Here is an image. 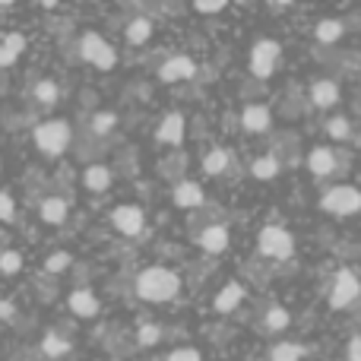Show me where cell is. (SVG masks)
<instances>
[{
  "mask_svg": "<svg viewBox=\"0 0 361 361\" xmlns=\"http://www.w3.org/2000/svg\"><path fill=\"white\" fill-rule=\"evenodd\" d=\"M70 352V339H63L57 330H48L42 336V355L48 358H63Z\"/></svg>",
  "mask_w": 361,
  "mask_h": 361,
  "instance_id": "cell-26",
  "label": "cell"
},
{
  "mask_svg": "<svg viewBox=\"0 0 361 361\" xmlns=\"http://www.w3.org/2000/svg\"><path fill=\"white\" fill-rule=\"evenodd\" d=\"M244 295H247V292H244L241 282H228V286H225L222 292L212 298V311H216V314H231L244 301Z\"/></svg>",
  "mask_w": 361,
  "mask_h": 361,
  "instance_id": "cell-17",
  "label": "cell"
},
{
  "mask_svg": "<svg viewBox=\"0 0 361 361\" xmlns=\"http://www.w3.org/2000/svg\"><path fill=\"white\" fill-rule=\"evenodd\" d=\"M16 317V307H13V301H0V320H13Z\"/></svg>",
  "mask_w": 361,
  "mask_h": 361,
  "instance_id": "cell-38",
  "label": "cell"
},
{
  "mask_svg": "<svg viewBox=\"0 0 361 361\" xmlns=\"http://www.w3.org/2000/svg\"><path fill=\"white\" fill-rule=\"evenodd\" d=\"M80 57L99 70H111L114 63H118V51H114L99 32H86V35L80 38Z\"/></svg>",
  "mask_w": 361,
  "mask_h": 361,
  "instance_id": "cell-5",
  "label": "cell"
},
{
  "mask_svg": "<svg viewBox=\"0 0 361 361\" xmlns=\"http://www.w3.org/2000/svg\"><path fill=\"white\" fill-rule=\"evenodd\" d=\"M32 140H35V146H38L42 156L57 159V156L67 152L70 140H73V127H70L67 121H61V118H51V121H42V124L35 127Z\"/></svg>",
  "mask_w": 361,
  "mask_h": 361,
  "instance_id": "cell-2",
  "label": "cell"
},
{
  "mask_svg": "<svg viewBox=\"0 0 361 361\" xmlns=\"http://www.w3.org/2000/svg\"><path fill=\"white\" fill-rule=\"evenodd\" d=\"M133 292L143 301L162 305V301H171L180 292V276L169 267H146V269H140L137 279H133Z\"/></svg>",
  "mask_w": 361,
  "mask_h": 361,
  "instance_id": "cell-1",
  "label": "cell"
},
{
  "mask_svg": "<svg viewBox=\"0 0 361 361\" xmlns=\"http://www.w3.org/2000/svg\"><path fill=\"white\" fill-rule=\"evenodd\" d=\"M320 209L333 212V216H355L361 212V190L352 184H339L320 197Z\"/></svg>",
  "mask_w": 361,
  "mask_h": 361,
  "instance_id": "cell-4",
  "label": "cell"
},
{
  "mask_svg": "<svg viewBox=\"0 0 361 361\" xmlns=\"http://www.w3.org/2000/svg\"><path fill=\"white\" fill-rule=\"evenodd\" d=\"M171 200H175V206H180V209H203L206 206V193L203 187L197 184V180L184 178L175 184V193H171Z\"/></svg>",
  "mask_w": 361,
  "mask_h": 361,
  "instance_id": "cell-11",
  "label": "cell"
},
{
  "mask_svg": "<svg viewBox=\"0 0 361 361\" xmlns=\"http://www.w3.org/2000/svg\"><path fill=\"white\" fill-rule=\"evenodd\" d=\"M193 10H197V13H222L225 4H222V0H219V4H193Z\"/></svg>",
  "mask_w": 361,
  "mask_h": 361,
  "instance_id": "cell-37",
  "label": "cell"
},
{
  "mask_svg": "<svg viewBox=\"0 0 361 361\" xmlns=\"http://www.w3.org/2000/svg\"><path fill=\"white\" fill-rule=\"evenodd\" d=\"M67 307L76 314V317H99L102 311V301L95 298V292H89V288H76V292H70L67 298Z\"/></svg>",
  "mask_w": 361,
  "mask_h": 361,
  "instance_id": "cell-15",
  "label": "cell"
},
{
  "mask_svg": "<svg viewBox=\"0 0 361 361\" xmlns=\"http://www.w3.org/2000/svg\"><path fill=\"white\" fill-rule=\"evenodd\" d=\"M165 336V330L159 324H143L137 330V345H143V349H149V345H159Z\"/></svg>",
  "mask_w": 361,
  "mask_h": 361,
  "instance_id": "cell-30",
  "label": "cell"
},
{
  "mask_svg": "<svg viewBox=\"0 0 361 361\" xmlns=\"http://www.w3.org/2000/svg\"><path fill=\"white\" fill-rule=\"evenodd\" d=\"M70 263H73V257H70L67 250H54V254L44 260V269L54 276V273H63V269H70Z\"/></svg>",
  "mask_w": 361,
  "mask_h": 361,
  "instance_id": "cell-33",
  "label": "cell"
},
{
  "mask_svg": "<svg viewBox=\"0 0 361 361\" xmlns=\"http://www.w3.org/2000/svg\"><path fill=\"white\" fill-rule=\"evenodd\" d=\"M152 35V19L149 16H133L127 23V42L130 44H146Z\"/></svg>",
  "mask_w": 361,
  "mask_h": 361,
  "instance_id": "cell-27",
  "label": "cell"
},
{
  "mask_svg": "<svg viewBox=\"0 0 361 361\" xmlns=\"http://www.w3.org/2000/svg\"><path fill=\"white\" fill-rule=\"evenodd\" d=\"M345 25L343 19H320L317 25H314V38H317L320 44H336L339 38H343Z\"/></svg>",
  "mask_w": 361,
  "mask_h": 361,
  "instance_id": "cell-23",
  "label": "cell"
},
{
  "mask_svg": "<svg viewBox=\"0 0 361 361\" xmlns=\"http://www.w3.org/2000/svg\"><path fill=\"white\" fill-rule=\"evenodd\" d=\"M23 51H25V35H23V32H10V35L0 42V67L16 63Z\"/></svg>",
  "mask_w": 361,
  "mask_h": 361,
  "instance_id": "cell-20",
  "label": "cell"
},
{
  "mask_svg": "<svg viewBox=\"0 0 361 361\" xmlns=\"http://www.w3.org/2000/svg\"><path fill=\"white\" fill-rule=\"evenodd\" d=\"M67 212H70V203L63 197H44L42 203H38V216L48 225H63L67 222Z\"/></svg>",
  "mask_w": 361,
  "mask_h": 361,
  "instance_id": "cell-18",
  "label": "cell"
},
{
  "mask_svg": "<svg viewBox=\"0 0 361 361\" xmlns=\"http://www.w3.org/2000/svg\"><path fill=\"white\" fill-rule=\"evenodd\" d=\"M197 76V63L190 61L187 54H175L159 67V80L162 82H184V80H193Z\"/></svg>",
  "mask_w": 361,
  "mask_h": 361,
  "instance_id": "cell-10",
  "label": "cell"
},
{
  "mask_svg": "<svg viewBox=\"0 0 361 361\" xmlns=\"http://www.w3.org/2000/svg\"><path fill=\"white\" fill-rule=\"evenodd\" d=\"M32 99H35L42 108H54L57 99H61V86H57L54 80H38L35 89H32Z\"/></svg>",
  "mask_w": 361,
  "mask_h": 361,
  "instance_id": "cell-25",
  "label": "cell"
},
{
  "mask_svg": "<svg viewBox=\"0 0 361 361\" xmlns=\"http://www.w3.org/2000/svg\"><path fill=\"white\" fill-rule=\"evenodd\" d=\"M345 358L349 361H361V336H352L345 345Z\"/></svg>",
  "mask_w": 361,
  "mask_h": 361,
  "instance_id": "cell-36",
  "label": "cell"
},
{
  "mask_svg": "<svg viewBox=\"0 0 361 361\" xmlns=\"http://www.w3.org/2000/svg\"><path fill=\"white\" fill-rule=\"evenodd\" d=\"M241 127L247 133H267L269 127H273V111H269L267 105L250 102V105H244V111H241Z\"/></svg>",
  "mask_w": 361,
  "mask_h": 361,
  "instance_id": "cell-12",
  "label": "cell"
},
{
  "mask_svg": "<svg viewBox=\"0 0 361 361\" xmlns=\"http://www.w3.org/2000/svg\"><path fill=\"white\" fill-rule=\"evenodd\" d=\"M184 127H187V121H184V114L180 111L165 114L162 124H159V130H156V140L159 143H165V146H180L184 143V133H187Z\"/></svg>",
  "mask_w": 361,
  "mask_h": 361,
  "instance_id": "cell-13",
  "label": "cell"
},
{
  "mask_svg": "<svg viewBox=\"0 0 361 361\" xmlns=\"http://www.w3.org/2000/svg\"><path fill=\"white\" fill-rule=\"evenodd\" d=\"M165 361H203V355H200V349H193V345H184V349L169 352Z\"/></svg>",
  "mask_w": 361,
  "mask_h": 361,
  "instance_id": "cell-34",
  "label": "cell"
},
{
  "mask_svg": "<svg viewBox=\"0 0 361 361\" xmlns=\"http://www.w3.org/2000/svg\"><path fill=\"white\" fill-rule=\"evenodd\" d=\"M114 127H118V114H114V111H99L92 118V124H89V130H92L95 137H108Z\"/></svg>",
  "mask_w": 361,
  "mask_h": 361,
  "instance_id": "cell-29",
  "label": "cell"
},
{
  "mask_svg": "<svg viewBox=\"0 0 361 361\" xmlns=\"http://www.w3.org/2000/svg\"><path fill=\"white\" fill-rule=\"evenodd\" d=\"M288 324H292V314L282 305H273L263 314V333H282V330H288Z\"/></svg>",
  "mask_w": 361,
  "mask_h": 361,
  "instance_id": "cell-24",
  "label": "cell"
},
{
  "mask_svg": "<svg viewBox=\"0 0 361 361\" xmlns=\"http://www.w3.org/2000/svg\"><path fill=\"white\" fill-rule=\"evenodd\" d=\"M307 169H311L314 178H330L333 171H336V152L330 149V146H314L311 152H307Z\"/></svg>",
  "mask_w": 361,
  "mask_h": 361,
  "instance_id": "cell-14",
  "label": "cell"
},
{
  "mask_svg": "<svg viewBox=\"0 0 361 361\" xmlns=\"http://www.w3.org/2000/svg\"><path fill=\"white\" fill-rule=\"evenodd\" d=\"M305 345L301 343H276L269 349V361H301L305 358Z\"/></svg>",
  "mask_w": 361,
  "mask_h": 361,
  "instance_id": "cell-28",
  "label": "cell"
},
{
  "mask_svg": "<svg viewBox=\"0 0 361 361\" xmlns=\"http://www.w3.org/2000/svg\"><path fill=\"white\" fill-rule=\"evenodd\" d=\"M257 250L267 260H288L295 254V238L282 225H263L260 235H257Z\"/></svg>",
  "mask_w": 361,
  "mask_h": 361,
  "instance_id": "cell-3",
  "label": "cell"
},
{
  "mask_svg": "<svg viewBox=\"0 0 361 361\" xmlns=\"http://www.w3.org/2000/svg\"><path fill=\"white\" fill-rule=\"evenodd\" d=\"M111 361H121V358H111Z\"/></svg>",
  "mask_w": 361,
  "mask_h": 361,
  "instance_id": "cell-39",
  "label": "cell"
},
{
  "mask_svg": "<svg viewBox=\"0 0 361 361\" xmlns=\"http://www.w3.org/2000/svg\"><path fill=\"white\" fill-rule=\"evenodd\" d=\"M279 54H282V48L276 38H260V42L250 48V73H254L257 80H269V76L276 73Z\"/></svg>",
  "mask_w": 361,
  "mask_h": 361,
  "instance_id": "cell-6",
  "label": "cell"
},
{
  "mask_svg": "<svg viewBox=\"0 0 361 361\" xmlns=\"http://www.w3.org/2000/svg\"><path fill=\"white\" fill-rule=\"evenodd\" d=\"M111 184H114V171L108 169V165H89V169L82 171V187H86L89 193H105Z\"/></svg>",
  "mask_w": 361,
  "mask_h": 361,
  "instance_id": "cell-16",
  "label": "cell"
},
{
  "mask_svg": "<svg viewBox=\"0 0 361 361\" xmlns=\"http://www.w3.org/2000/svg\"><path fill=\"white\" fill-rule=\"evenodd\" d=\"M228 169H231V152L222 149V146H216V149H209V152L203 156V171H206L209 178L225 175Z\"/></svg>",
  "mask_w": 361,
  "mask_h": 361,
  "instance_id": "cell-21",
  "label": "cell"
},
{
  "mask_svg": "<svg viewBox=\"0 0 361 361\" xmlns=\"http://www.w3.org/2000/svg\"><path fill=\"white\" fill-rule=\"evenodd\" d=\"M307 99H311L314 108H333L339 102V86L333 80H317L311 86V95H307Z\"/></svg>",
  "mask_w": 361,
  "mask_h": 361,
  "instance_id": "cell-19",
  "label": "cell"
},
{
  "mask_svg": "<svg viewBox=\"0 0 361 361\" xmlns=\"http://www.w3.org/2000/svg\"><path fill=\"white\" fill-rule=\"evenodd\" d=\"M197 244L206 250V254H225L228 250V244H231V231H228V225L225 222H206L203 228H200V238H197Z\"/></svg>",
  "mask_w": 361,
  "mask_h": 361,
  "instance_id": "cell-9",
  "label": "cell"
},
{
  "mask_svg": "<svg viewBox=\"0 0 361 361\" xmlns=\"http://www.w3.org/2000/svg\"><path fill=\"white\" fill-rule=\"evenodd\" d=\"M361 295V282L352 269H339L336 279H333V288H330V307L343 311V307H352Z\"/></svg>",
  "mask_w": 361,
  "mask_h": 361,
  "instance_id": "cell-7",
  "label": "cell"
},
{
  "mask_svg": "<svg viewBox=\"0 0 361 361\" xmlns=\"http://www.w3.org/2000/svg\"><path fill=\"white\" fill-rule=\"evenodd\" d=\"M326 133L333 140H349L352 137V121L349 118H330L326 121Z\"/></svg>",
  "mask_w": 361,
  "mask_h": 361,
  "instance_id": "cell-32",
  "label": "cell"
},
{
  "mask_svg": "<svg viewBox=\"0 0 361 361\" xmlns=\"http://www.w3.org/2000/svg\"><path fill=\"white\" fill-rule=\"evenodd\" d=\"M279 171H282V162L273 156V152H267V156L250 162V175L257 180H273V178H279Z\"/></svg>",
  "mask_w": 361,
  "mask_h": 361,
  "instance_id": "cell-22",
  "label": "cell"
},
{
  "mask_svg": "<svg viewBox=\"0 0 361 361\" xmlns=\"http://www.w3.org/2000/svg\"><path fill=\"white\" fill-rule=\"evenodd\" d=\"M19 269H23V254H19V250H4V254H0V273L16 276Z\"/></svg>",
  "mask_w": 361,
  "mask_h": 361,
  "instance_id": "cell-31",
  "label": "cell"
},
{
  "mask_svg": "<svg viewBox=\"0 0 361 361\" xmlns=\"http://www.w3.org/2000/svg\"><path fill=\"white\" fill-rule=\"evenodd\" d=\"M13 216H16V203L6 190H0V222H10Z\"/></svg>",
  "mask_w": 361,
  "mask_h": 361,
  "instance_id": "cell-35",
  "label": "cell"
},
{
  "mask_svg": "<svg viewBox=\"0 0 361 361\" xmlns=\"http://www.w3.org/2000/svg\"><path fill=\"white\" fill-rule=\"evenodd\" d=\"M111 225L121 231V235L137 238L140 231L146 228V212L140 209V206H133V203H121L118 209L111 212Z\"/></svg>",
  "mask_w": 361,
  "mask_h": 361,
  "instance_id": "cell-8",
  "label": "cell"
}]
</instances>
